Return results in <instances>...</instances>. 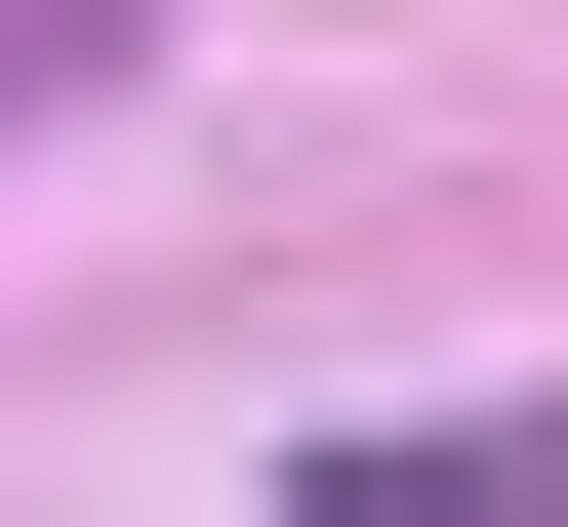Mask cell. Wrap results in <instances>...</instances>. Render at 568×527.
I'll use <instances>...</instances> for the list:
<instances>
[{"mask_svg": "<svg viewBox=\"0 0 568 527\" xmlns=\"http://www.w3.org/2000/svg\"><path fill=\"white\" fill-rule=\"evenodd\" d=\"M284 527H568V406H366V446H284Z\"/></svg>", "mask_w": 568, "mask_h": 527, "instance_id": "1", "label": "cell"}]
</instances>
